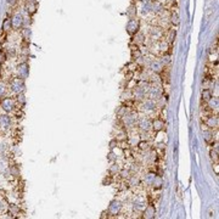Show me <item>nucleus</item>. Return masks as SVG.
<instances>
[{"label":"nucleus","instance_id":"aec40b11","mask_svg":"<svg viewBox=\"0 0 219 219\" xmlns=\"http://www.w3.org/2000/svg\"><path fill=\"white\" fill-rule=\"evenodd\" d=\"M217 123H218L217 118H214V117H211L207 124H208V127H209V128H214V127H217Z\"/></svg>","mask_w":219,"mask_h":219},{"label":"nucleus","instance_id":"f03ea898","mask_svg":"<svg viewBox=\"0 0 219 219\" xmlns=\"http://www.w3.org/2000/svg\"><path fill=\"white\" fill-rule=\"evenodd\" d=\"M11 22H12V27L14 28H22V26H23V16L21 15L20 12H17V14H15L14 16H12V19H11Z\"/></svg>","mask_w":219,"mask_h":219},{"label":"nucleus","instance_id":"c85d7f7f","mask_svg":"<svg viewBox=\"0 0 219 219\" xmlns=\"http://www.w3.org/2000/svg\"><path fill=\"white\" fill-rule=\"evenodd\" d=\"M111 172H113V173H116V172H118V167H117V166H115V167H112V168H111Z\"/></svg>","mask_w":219,"mask_h":219},{"label":"nucleus","instance_id":"6ab92c4d","mask_svg":"<svg viewBox=\"0 0 219 219\" xmlns=\"http://www.w3.org/2000/svg\"><path fill=\"white\" fill-rule=\"evenodd\" d=\"M202 96H203V99L207 100V101H209V100L212 99V94H211V91H209L208 89L203 90V93H202Z\"/></svg>","mask_w":219,"mask_h":219},{"label":"nucleus","instance_id":"c756f323","mask_svg":"<svg viewBox=\"0 0 219 219\" xmlns=\"http://www.w3.org/2000/svg\"><path fill=\"white\" fill-rule=\"evenodd\" d=\"M140 1H142V2H150V1H152V0H140Z\"/></svg>","mask_w":219,"mask_h":219},{"label":"nucleus","instance_id":"1a4fd4ad","mask_svg":"<svg viewBox=\"0 0 219 219\" xmlns=\"http://www.w3.org/2000/svg\"><path fill=\"white\" fill-rule=\"evenodd\" d=\"M133 43L137 44V45L144 44V43H145V37H144V34L140 33V32L135 33V34H134V38H133Z\"/></svg>","mask_w":219,"mask_h":219},{"label":"nucleus","instance_id":"bb28decb","mask_svg":"<svg viewBox=\"0 0 219 219\" xmlns=\"http://www.w3.org/2000/svg\"><path fill=\"white\" fill-rule=\"evenodd\" d=\"M122 177L123 178H128L129 177V171H123L122 172Z\"/></svg>","mask_w":219,"mask_h":219},{"label":"nucleus","instance_id":"6e6552de","mask_svg":"<svg viewBox=\"0 0 219 219\" xmlns=\"http://www.w3.org/2000/svg\"><path fill=\"white\" fill-rule=\"evenodd\" d=\"M161 94H162L161 89L154 86V88L150 89V95H149V96H150L151 99H159V98H161Z\"/></svg>","mask_w":219,"mask_h":219},{"label":"nucleus","instance_id":"423d86ee","mask_svg":"<svg viewBox=\"0 0 219 219\" xmlns=\"http://www.w3.org/2000/svg\"><path fill=\"white\" fill-rule=\"evenodd\" d=\"M1 106H2V108L5 110V111H7V112H10L12 108H14V101L11 99H4L1 101Z\"/></svg>","mask_w":219,"mask_h":219},{"label":"nucleus","instance_id":"a878e982","mask_svg":"<svg viewBox=\"0 0 219 219\" xmlns=\"http://www.w3.org/2000/svg\"><path fill=\"white\" fill-rule=\"evenodd\" d=\"M5 94V86L2 84H0V96H2Z\"/></svg>","mask_w":219,"mask_h":219},{"label":"nucleus","instance_id":"b1692460","mask_svg":"<svg viewBox=\"0 0 219 219\" xmlns=\"http://www.w3.org/2000/svg\"><path fill=\"white\" fill-rule=\"evenodd\" d=\"M139 147H140V150H147V149H149V144L145 142V141H141L139 144Z\"/></svg>","mask_w":219,"mask_h":219},{"label":"nucleus","instance_id":"412c9836","mask_svg":"<svg viewBox=\"0 0 219 219\" xmlns=\"http://www.w3.org/2000/svg\"><path fill=\"white\" fill-rule=\"evenodd\" d=\"M140 127H141V129H144V130H149V128L151 127V124H150V122H147V120H144L142 122H141Z\"/></svg>","mask_w":219,"mask_h":219},{"label":"nucleus","instance_id":"cd10ccee","mask_svg":"<svg viewBox=\"0 0 219 219\" xmlns=\"http://www.w3.org/2000/svg\"><path fill=\"white\" fill-rule=\"evenodd\" d=\"M16 2H17V0H7V4H9V5H11V6L16 5Z\"/></svg>","mask_w":219,"mask_h":219},{"label":"nucleus","instance_id":"7c9ffc66","mask_svg":"<svg viewBox=\"0 0 219 219\" xmlns=\"http://www.w3.org/2000/svg\"><path fill=\"white\" fill-rule=\"evenodd\" d=\"M157 1H159V2H163V1H166V0H157Z\"/></svg>","mask_w":219,"mask_h":219},{"label":"nucleus","instance_id":"393cba45","mask_svg":"<svg viewBox=\"0 0 219 219\" xmlns=\"http://www.w3.org/2000/svg\"><path fill=\"white\" fill-rule=\"evenodd\" d=\"M23 36H24L26 39H28L29 36H31V31H29L28 28H24V29H23Z\"/></svg>","mask_w":219,"mask_h":219},{"label":"nucleus","instance_id":"f3484780","mask_svg":"<svg viewBox=\"0 0 219 219\" xmlns=\"http://www.w3.org/2000/svg\"><path fill=\"white\" fill-rule=\"evenodd\" d=\"M11 27H12V22H11V20L6 19V20L4 21V23H2V29H4V31H9Z\"/></svg>","mask_w":219,"mask_h":219},{"label":"nucleus","instance_id":"4be33fe9","mask_svg":"<svg viewBox=\"0 0 219 219\" xmlns=\"http://www.w3.org/2000/svg\"><path fill=\"white\" fill-rule=\"evenodd\" d=\"M203 135H204V139L207 140V141H211L212 140V132L211 130H206V132H203Z\"/></svg>","mask_w":219,"mask_h":219},{"label":"nucleus","instance_id":"dca6fc26","mask_svg":"<svg viewBox=\"0 0 219 219\" xmlns=\"http://www.w3.org/2000/svg\"><path fill=\"white\" fill-rule=\"evenodd\" d=\"M151 2H152V1H150V2H145V4L142 5V11H141L142 15H147V14L151 11Z\"/></svg>","mask_w":219,"mask_h":219},{"label":"nucleus","instance_id":"9d476101","mask_svg":"<svg viewBox=\"0 0 219 219\" xmlns=\"http://www.w3.org/2000/svg\"><path fill=\"white\" fill-rule=\"evenodd\" d=\"M10 123H11L10 117H7V116H0V127L7 128V127H10Z\"/></svg>","mask_w":219,"mask_h":219},{"label":"nucleus","instance_id":"2eb2a0df","mask_svg":"<svg viewBox=\"0 0 219 219\" xmlns=\"http://www.w3.org/2000/svg\"><path fill=\"white\" fill-rule=\"evenodd\" d=\"M171 22H172V24H174V26H178L179 24V15H178V12H172V15H171Z\"/></svg>","mask_w":219,"mask_h":219},{"label":"nucleus","instance_id":"f257e3e1","mask_svg":"<svg viewBox=\"0 0 219 219\" xmlns=\"http://www.w3.org/2000/svg\"><path fill=\"white\" fill-rule=\"evenodd\" d=\"M125 28H127V33H128V34H130V36H134L135 33H138V32H139V28H140L139 20H138L137 17H133V19H130V20L127 22V26H125Z\"/></svg>","mask_w":219,"mask_h":219},{"label":"nucleus","instance_id":"f8f14e48","mask_svg":"<svg viewBox=\"0 0 219 219\" xmlns=\"http://www.w3.org/2000/svg\"><path fill=\"white\" fill-rule=\"evenodd\" d=\"M152 127H154V129L155 130H161V129H163V127H164V122L162 120H159V118H157V120H154V123H152Z\"/></svg>","mask_w":219,"mask_h":219},{"label":"nucleus","instance_id":"5701e85b","mask_svg":"<svg viewBox=\"0 0 219 219\" xmlns=\"http://www.w3.org/2000/svg\"><path fill=\"white\" fill-rule=\"evenodd\" d=\"M175 36H177V32H175L174 29H172V31L169 32V37H168V39H169L171 43H173V40H174V38H175Z\"/></svg>","mask_w":219,"mask_h":219},{"label":"nucleus","instance_id":"ddd939ff","mask_svg":"<svg viewBox=\"0 0 219 219\" xmlns=\"http://www.w3.org/2000/svg\"><path fill=\"white\" fill-rule=\"evenodd\" d=\"M120 209V202H112L110 206V212H112L113 214H117Z\"/></svg>","mask_w":219,"mask_h":219},{"label":"nucleus","instance_id":"39448f33","mask_svg":"<svg viewBox=\"0 0 219 219\" xmlns=\"http://www.w3.org/2000/svg\"><path fill=\"white\" fill-rule=\"evenodd\" d=\"M23 88H24V85H23L22 80L20 79H15L11 83V89H12L14 91H16V93H21V91L23 90Z\"/></svg>","mask_w":219,"mask_h":219},{"label":"nucleus","instance_id":"20e7f679","mask_svg":"<svg viewBox=\"0 0 219 219\" xmlns=\"http://www.w3.org/2000/svg\"><path fill=\"white\" fill-rule=\"evenodd\" d=\"M150 68L156 72V73H159L162 69H163V62L159 60H154L151 63H150Z\"/></svg>","mask_w":219,"mask_h":219},{"label":"nucleus","instance_id":"4468645a","mask_svg":"<svg viewBox=\"0 0 219 219\" xmlns=\"http://www.w3.org/2000/svg\"><path fill=\"white\" fill-rule=\"evenodd\" d=\"M155 213H156L155 208H154L152 206H149V207L146 208V211H145V217H147V218H152Z\"/></svg>","mask_w":219,"mask_h":219},{"label":"nucleus","instance_id":"9b49d317","mask_svg":"<svg viewBox=\"0 0 219 219\" xmlns=\"http://www.w3.org/2000/svg\"><path fill=\"white\" fill-rule=\"evenodd\" d=\"M19 74L21 78H26L28 76V66L27 65H22L19 67Z\"/></svg>","mask_w":219,"mask_h":219},{"label":"nucleus","instance_id":"0eeeda50","mask_svg":"<svg viewBox=\"0 0 219 219\" xmlns=\"http://www.w3.org/2000/svg\"><path fill=\"white\" fill-rule=\"evenodd\" d=\"M151 37L152 38H156V39H159V38H162L163 37V29L161 28V27H154L152 29H151Z\"/></svg>","mask_w":219,"mask_h":219},{"label":"nucleus","instance_id":"a211bd4d","mask_svg":"<svg viewBox=\"0 0 219 219\" xmlns=\"http://www.w3.org/2000/svg\"><path fill=\"white\" fill-rule=\"evenodd\" d=\"M127 15L130 17V19H133V17H135L137 16V11H135V6H130L129 9H128V11H127Z\"/></svg>","mask_w":219,"mask_h":219},{"label":"nucleus","instance_id":"7ed1b4c3","mask_svg":"<svg viewBox=\"0 0 219 219\" xmlns=\"http://www.w3.org/2000/svg\"><path fill=\"white\" fill-rule=\"evenodd\" d=\"M151 11H154L155 14H161L164 11V6H163V2H159V1H154L151 2Z\"/></svg>","mask_w":219,"mask_h":219}]
</instances>
